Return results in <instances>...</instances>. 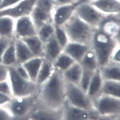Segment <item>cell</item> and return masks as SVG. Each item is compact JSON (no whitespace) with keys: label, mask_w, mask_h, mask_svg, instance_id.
I'll return each mask as SVG.
<instances>
[{"label":"cell","mask_w":120,"mask_h":120,"mask_svg":"<svg viewBox=\"0 0 120 120\" xmlns=\"http://www.w3.org/2000/svg\"><path fill=\"white\" fill-rule=\"evenodd\" d=\"M78 12L84 19L88 22H94L98 19L97 13L90 7L84 5L79 9Z\"/></svg>","instance_id":"cell-27"},{"label":"cell","mask_w":120,"mask_h":120,"mask_svg":"<svg viewBox=\"0 0 120 120\" xmlns=\"http://www.w3.org/2000/svg\"><path fill=\"white\" fill-rule=\"evenodd\" d=\"M89 49V48L86 44L73 42L67 44L63 51L71 57L75 62L79 63Z\"/></svg>","instance_id":"cell-11"},{"label":"cell","mask_w":120,"mask_h":120,"mask_svg":"<svg viewBox=\"0 0 120 120\" xmlns=\"http://www.w3.org/2000/svg\"><path fill=\"white\" fill-rule=\"evenodd\" d=\"M43 60V57L34 56L22 64L27 70L30 80L35 82Z\"/></svg>","instance_id":"cell-17"},{"label":"cell","mask_w":120,"mask_h":120,"mask_svg":"<svg viewBox=\"0 0 120 120\" xmlns=\"http://www.w3.org/2000/svg\"><path fill=\"white\" fill-rule=\"evenodd\" d=\"M99 69L104 80L120 81V64L109 61Z\"/></svg>","instance_id":"cell-15"},{"label":"cell","mask_w":120,"mask_h":120,"mask_svg":"<svg viewBox=\"0 0 120 120\" xmlns=\"http://www.w3.org/2000/svg\"><path fill=\"white\" fill-rule=\"evenodd\" d=\"M8 68L0 62V81L8 79Z\"/></svg>","instance_id":"cell-36"},{"label":"cell","mask_w":120,"mask_h":120,"mask_svg":"<svg viewBox=\"0 0 120 120\" xmlns=\"http://www.w3.org/2000/svg\"><path fill=\"white\" fill-rule=\"evenodd\" d=\"M113 43L105 35H99L95 39L93 49L99 62L100 67L107 64L114 51Z\"/></svg>","instance_id":"cell-6"},{"label":"cell","mask_w":120,"mask_h":120,"mask_svg":"<svg viewBox=\"0 0 120 120\" xmlns=\"http://www.w3.org/2000/svg\"><path fill=\"white\" fill-rule=\"evenodd\" d=\"M95 4L102 10L107 12H115L120 10V4L115 0H99Z\"/></svg>","instance_id":"cell-26"},{"label":"cell","mask_w":120,"mask_h":120,"mask_svg":"<svg viewBox=\"0 0 120 120\" xmlns=\"http://www.w3.org/2000/svg\"><path fill=\"white\" fill-rule=\"evenodd\" d=\"M37 94L23 97L12 96L4 107L14 117H28L37 103Z\"/></svg>","instance_id":"cell-4"},{"label":"cell","mask_w":120,"mask_h":120,"mask_svg":"<svg viewBox=\"0 0 120 120\" xmlns=\"http://www.w3.org/2000/svg\"><path fill=\"white\" fill-rule=\"evenodd\" d=\"M1 62L7 68L14 67L17 65L14 38L4 53Z\"/></svg>","instance_id":"cell-24"},{"label":"cell","mask_w":120,"mask_h":120,"mask_svg":"<svg viewBox=\"0 0 120 120\" xmlns=\"http://www.w3.org/2000/svg\"><path fill=\"white\" fill-rule=\"evenodd\" d=\"M87 27L79 21L75 22L70 27V34L72 39L77 43L85 44L87 42Z\"/></svg>","instance_id":"cell-13"},{"label":"cell","mask_w":120,"mask_h":120,"mask_svg":"<svg viewBox=\"0 0 120 120\" xmlns=\"http://www.w3.org/2000/svg\"><path fill=\"white\" fill-rule=\"evenodd\" d=\"M13 39V38H10L7 37H0V62H1V58L4 53Z\"/></svg>","instance_id":"cell-30"},{"label":"cell","mask_w":120,"mask_h":120,"mask_svg":"<svg viewBox=\"0 0 120 120\" xmlns=\"http://www.w3.org/2000/svg\"><path fill=\"white\" fill-rule=\"evenodd\" d=\"M94 111H89L70 105L67 102L62 108L63 120H89L97 119Z\"/></svg>","instance_id":"cell-8"},{"label":"cell","mask_w":120,"mask_h":120,"mask_svg":"<svg viewBox=\"0 0 120 120\" xmlns=\"http://www.w3.org/2000/svg\"><path fill=\"white\" fill-rule=\"evenodd\" d=\"M8 80L12 96L23 97L37 94L40 86L36 82L24 78L17 73L15 66L8 68Z\"/></svg>","instance_id":"cell-2"},{"label":"cell","mask_w":120,"mask_h":120,"mask_svg":"<svg viewBox=\"0 0 120 120\" xmlns=\"http://www.w3.org/2000/svg\"><path fill=\"white\" fill-rule=\"evenodd\" d=\"M29 119L28 117H13L11 120H28Z\"/></svg>","instance_id":"cell-41"},{"label":"cell","mask_w":120,"mask_h":120,"mask_svg":"<svg viewBox=\"0 0 120 120\" xmlns=\"http://www.w3.org/2000/svg\"><path fill=\"white\" fill-rule=\"evenodd\" d=\"M27 45L34 56L43 57L44 48L42 43L40 40L35 37H27L22 38Z\"/></svg>","instance_id":"cell-25"},{"label":"cell","mask_w":120,"mask_h":120,"mask_svg":"<svg viewBox=\"0 0 120 120\" xmlns=\"http://www.w3.org/2000/svg\"><path fill=\"white\" fill-rule=\"evenodd\" d=\"M28 120H30L29 119H28Z\"/></svg>","instance_id":"cell-47"},{"label":"cell","mask_w":120,"mask_h":120,"mask_svg":"<svg viewBox=\"0 0 120 120\" xmlns=\"http://www.w3.org/2000/svg\"><path fill=\"white\" fill-rule=\"evenodd\" d=\"M2 1H3V0H0V5H1V4H2Z\"/></svg>","instance_id":"cell-46"},{"label":"cell","mask_w":120,"mask_h":120,"mask_svg":"<svg viewBox=\"0 0 120 120\" xmlns=\"http://www.w3.org/2000/svg\"><path fill=\"white\" fill-rule=\"evenodd\" d=\"M113 117H98V120H112V119Z\"/></svg>","instance_id":"cell-42"},{"label":"cell","mask_w":120,"mask_h":120,"mask_svg":"<svg viewBox=\"0 0 120 120\" xmlns=\"http://www.w3.org/2000/svg\"><path fill=\"white\" fill-rule=\"evenodd\" d=\"M98 118H97V119H90V120H98Z\"/></svg>","instance_id":"cell-45"},{"label":"cell","mask_w":120,"mask_h":120,"mask_svg":"<svg viewBox=\"0 0 120 120\" xmlns=\"http://www.w3.org/2000/svg\"><path fill=\"white\" fill-rule=\"evenodd\" d=\"M66 86L62 73L54 68L50 77L40 86L38 103L53 109H62L66 103Z\"/></svg>","instance_id":"cell-1"},{"label":"cell","mask_w":120,"mask_h":120,"mask_svg":"<svg viewBox=\"0 0 120 120\" xmlns=\"http://www.w3.org/2000/svg\"><path fill=\"white\" fill-rule=\"evenodd\" d=\"M15 68L17 73L19 76L24 78L30 80L27 70L22 64L17 65L15 66Z\"/></svg>","instance_id":"cell-32"},{"label":"cell","mask_w":120,"mask_h":120,"mask_svg":"<svg viewBox=\"0 0 120 120\" xmlns=\"http://www.w3.org/2000/svg\"><path fill=\"white\" fill-rule=\"evenodd\" d=\"M63 51V49L56 39L50 41L44 49L43 58L53 62L57 57Z\"/></svg>","instance_id":"cell-20"},{"label":"cell","mask_w":120,"mask_h":120,"mask_svg":"<svg viewBox=\"0 0 120 120\" xmlns=\"http://www.w3.org/2000/svg\"><path fill=\"white\" fill-rule=\"evenodd\" d=\"M36 18L39 21H43L47 18L46 13L41 9H37L35 12Z\"/></svg>","instance_id":"cell-39"},{"label":"cell","mask_w":120,"mask_h":120,"mask_svg":"<svg viewBox=\"0 0 120 120\" xmlns=\"http://www.w3.org/2000/svg\"><path fill=\"white\" fill-rule=\"evenodd\" d=\"M15 31L18 37H22V38H27L34 33L31 22L28 18L24 17L19 18L15 25Z\"/></svg>","instance_id":"cell-16"},{"label":"cell","mask_w":120,"mask_h":120,"mask_svg":"<svg viewBox=\"0 0 120 120\" xmlns=\"http://www.w3.org/2000/svg\"><path fill=\"white\" fill-rule=\"evenodd\" d=\"M103 81L104 79L98 68L94 71L86 93L93 101L100 94Z\"/></svg>","instance_id":"cell-12"},{"label":"cell","mask_w":120,"mask_h":120,"mask_svg":"<svg viewBox=\"0 0 120 120\" xmlns=\"http://www.w3.org/2000/svg\"><path fill=\"white\" fill-rule=\"evenodd\" d=\"M73 6H69L59 9L56 15V22L58 24L63 22L72 12Z\"/></svg>","instance_id":"cell-28"},{"label":"cell","mask_w":120,"mask_h":120,"mask_svg":"<svg viewBox=\"0 0 120 120\" xmlns=\"http://www.w3.org/2000/svg\"><path fill=\"white\" fill-rule=\"evenodd\" d=\"M83 68L78 62H75L69 68L62 73L66 83L79 86L82 76Z\"/></svg>","instance_id":"cell-14"},{"label":"cell","mask_w":120,"mask_h":120,"mask_svg":"<svg viewBox=\"0 0 120 120\" xmlns=\"http://www.w3.org/2000/svg\"><path fill=\"white\" fill-rule=\"evenodd\" d=\"M14 29L13 19L8 16H0V37L13 38Z\"/></svg>","instance_id":"cell-19"},{"label":"cell","mask_w":120,"mask_h":120,"mask_svg":"<svg viewBox=\"0 0 120 120\" xmlns=\"http://www.w3.org/2000/svg\"><path fill=\"white\" fill-rule=\"evenodd\" d=\"M30 120H63L62 108L53 109L37 103L28 115Z\"/></svg>","instance_id":"cell-7"},{"label":"cell","mask_w":120,"mask_h":120,"mask_svg":"<svg viewBox=\"0 0 120 120\" xmlns=\"http://www.w3.org/2000/svg\"><path fill=\"white\" fill-rule=\"evenodd\" d=\"M39 6L43 10L49 11L51 7V4L49 0H41L39 2Z\"/></svg>","instance_id":"cell-40"},{"label":"cell","mask_w":120,"mask_h":120,"mask_svg":"<svg viewBox=\"0 0 120 120\" xmlns=\"http://www.w3.org/2000/svg\"><path fill=\"white\" fill-rule=\"evenodd\" d=\"M22 0H3L0 5V11L11 7L17 4Z\"/></svg>","instance_id":"cell-33"},{"label":"cell","mask_w":120,"mask_h":120,"mask_svg":"<svg viewBox=\"0 0 120 120\" xmlns=\"http://www.w3.org/2000/svg\"><path fill=\"white\" fill-rule=\"evenodd\" d=\"M12 97L0 93V107H4L9 102Z\"/></svg>","instance_id":"cell-38"},{"label":"cell","mask_w":120,"mask_h":120,"mask_svg":"<svg viewBox=\"0 0 120 120\" xmlns=\"http://www.w3.org/2000/svg\"><path fill=\"white\" fill-rule=\"evenodd\" d=\"M36 0H22L9 8L0 11V16H8L13 19L24 17L31 10Z\"/></svg>","instance_id":"cell-9"},{"label":"cell","mask_w":120,"mask_h":120,"mask_svg":"<svg viewBox=\"0 0 120 120\" xmlns=\"http://www.w3.org/2000/svg\"><path fill=\"white\" fill-rule=\"evenodd\" d=\"M13 116L5 107H0V120H11Z\"/></svg>","instance_id":"cell-35"},{"label":"cell","mask_w":120,"mask_h":120,"mask_svg":"<svg viewBox=\"0 0 120 120\" xmlns=\"http://www.w3.org/2000/svg\"><path fill=\"white\" fill-rule=\"evenodd\" d=\"M76 62L69 55L62 51L53 62L54 68L62 73Z\"/></svg>","instance_id":"cell-22"},{"label":"cell","mask_w":120,"mask_h":120,"mask_svg":"<svg viewBox=\"0 0 120 120\" xmlns=\"http://www.w3.org/2000/svg\"><path fill=\"white\" fill-rule=\"evenodd\" d=\"M94 111L100 117H112L120 114V98L100 94L93 100Z\"/></svg>","instance_id":"cell-3"},{"label":"cell","mask_w":120,"mask_h":120,"mask_svg":"<svg viewBox=\"0 0 120 120\" xmlns=\"http://www.w3.org/2000/svg\"><path fill=\"white\" fill-rule=\"evenodd\" d=\"M59 1L60 2H67L69 0H59Z\"/></svg>","instance_id":"cell-44"},{"label":"cell","mask_w":120,"mask_h":120,"mask_svg":"<svg viewBox=\"0 0 120 120\" xmlns=\"http://www.w3.org/2000/svg\"><path fill=\"white\" fill-rule=\"evenodd\" d=\"M94 71H91L83 68V72L79 84V87L86 93L89 84L93 76Z\"/></svg>","instance_id":"cell-29"},{"label":"cell","mask_w":120,"mask_h":120,"mask_svg":"<svg viewBox=\"0 0 120 120\" xmlns=\"http://www.w3.org/2000/svg\"><path fill=\"white\" fill-rule=\"evenodd\" d=\"M112 120H120V115H117V116H114V117H112Z\"/></svg>","instance_id":"cell-43"},{"label":"cell","mask_w":120,"mask_h":120,"mask_svg":"<svg viewBox=\"0 0 120 120\" xmlns=\"http://www.w3.org/2000/svg\"><path fill=\"white\" fill-rule=\"evenodd\" d=\"M66 102L68 104L89 111H94L93 100L79 86L66 83Z\"/></svg>","instance_id":"cell-5"},{"label":"cell","mask_w":120,"mask_h":120,"mask_svg":"<svg viewBox=\"0 0 120 120\" xmlns=\"http://www.w3.org/2000/svg\"><path fill=\"white\" fill-rule=\"evenodd\" d=\"M52 31H53V29L50 26L45 27L42 30L41 32V34L42 39L44 40V41H45V40L48 38L49 36L52 33Z\"/></svg>","instance_id":"cell-37"},{"label":"cell","mask_w":120,"mask_h":120,"mask_svg":"<svg viewBox=\"0 0 120 120\" xmlns=\"http://www.w3.org/2000/svg\"><path fill=\"white\" fill-rule=\"evenodd\" d=\"M100 94L120 98V81L104 80Z\"/></svg>","instance_id":"cell-23"},{"label":"cell","mask_w":120,"mask_h":120,"mask_svg":"<svg viewBox=\"0 0 120 120\" xmlns=\"http://www.w3.org/2000/svg\"><path fill=\"white\" fill-rule=\"evenodd\" d=\"M57 38L58 39V43L60 45L62 49L64 48V47L67 45V38L64 34V33L60 30L58 29L57 30Z\"/></svg>","instance_id":"cell-34"},{"label":"cell","mask_w":120,"mask_h":120,"mask_svg":"<svg viewBox=\"0 0 120 120\" xmlns=\"http://www.w3.org/2000/svg\"><path fill=\"white\" fill-rule=\"evenodd\" d=\"M54 69L53 63L43 58L35 81L36 84L39 86H41L50 77Z\"/></svg>","instance_id":"cell-18"},{"label":"cell","mask_w":120,"mask_h":120,"mask_svg":"<svg viewBox=\"0 0 120 120\" xmlns=\"http://www.w3.org/2000/svg\"><path fill=\"white\" fill-rule=\"evenodd\" d=\"M0 93L12 96L11 86L8 79L0 81Z\"/></svg>","instance_id":"cell-31"},{"label":"cell","mask_w":120,"mask_h":120,"mask_svg":"<svg viewBox=\"0 0 120 120\" xmlns=\"http://www.w3.org/2000/svg\"><path fill=\"white\" fill-rule=\"evenodd\" d=\"M83 69L94 71L99 68L100 65L97 56L93 50L89 49L79 62Z\"/></svg>","instance_id":"cell-21"},{"label":"cell","mask_w":120,"mask_h":120,"mask_svg":"<svg viewBox=\"0 0 120 120\" xmlns=\"http://www.w3.org/2000/svg\"><path fill=\"white\" fill-rule=\"evenodd\" d=\"M15 52L18 64H23L29 59L34 57V55L23 40L14 38Z\"/></svg>","instance_id":"cell-10"}]
</instances>
